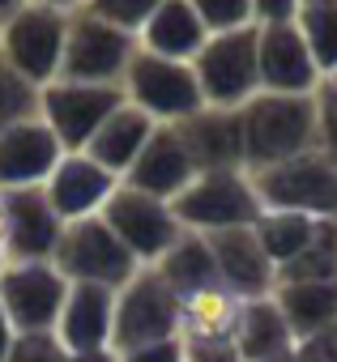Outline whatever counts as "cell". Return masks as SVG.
Returning a JSON list of instances; mask_svg holds the SVG:
<instances>
[{"label": "cell", "mask_w": 337, "mask_h": 362, "mask_svg": "<svg viewBox=\"0 0 337 362\" xmlns=\"http://www.w3.org/2000/svg\"><path fill=\"white\" fill-rule=\"evenodd\" d=\"M244 170H265L316 149V94H256L239 107Z\"/></svg>", "instance_id": "obj_1"}, {"label": "cell", "mask_w": 337, "mask_h": 362, "mask_svg": "<svg viewBox=\"0 0 337 362\" xmlns=\"http://www.w3.org/2000/svg\"><path fill=\"white\" fill-rule=\"evenodd\" d=\"M252 188L261 197V209L337 222V162L324 158L320 149L252 170Z\"/></svg>", "instance_id": "obj_2"}, {"label": "cell", "mask_w": 337, "mask_h": 362, "mask_svg": "<svg viewBox=\"0 0 337 362\" xmlns=\"http://www.w3.org/2000/svg\"><path fill=\"white\" fill-rule=\"evenodd\" d=\"M137 52V35L90 13L77 5L69 13V35H64V56H60V77L56 81H81V86H120L124 69Z\"/></svg>", "instance_id": "obj_3"}, {"label": "cell", "mask_w": 337, "mask_h": 362, "mask_svg": "<svg viewBox=\"0 0 337 362\" xmlns=\"http://www.w3.org/2000/svg\"><path fill=\"white\" fill-rule=\"evenodd\" d=\"M120 90H124V103L145 111L154 124H184L188 115H197L205 107L193 64L166 60V56H154L141 47L132 52Z\"/></svg>", "instance_id": "obj_4"}, {"label": "cell", "mask_w": 337, "mask_h": 362, "mask_svg": "<svg viewBox=\"0 0 337 362\" xmlns=\"http://www.w3.org/2000/svg\"><path fill=\"white\" fill-rule=\"evenodd\" d=\"M171 209H176L180 226L197 230V235L256 226V218L265 214L248 170H201L193 184L171 201Z\"/></svg>", "instance_id": "obj_5"}, {"label": "cell", "mask_w": 337, "mask_h": 362, "mask_svg": "<svg viewBox=\"0 0 337 362\" xmlns=\"http://www.w3.org/2000/svg\"><path fill=\"white\" fill-rule=\"evenodd\" d=\"M52 264L64 273L69 286H107L120 290L128 286L145 264L115 239V230L103 218H86V222H69Z\"/></svg>", "instance_id": "obj_6"}, {"label": "cell", "mask_w": 337, "mask_h": 362, "mask_svg": "<svg viewBox=\"0 0 337 362\" xmlns=\"http://www.w3.org/2000/svg\"><path fill=\"white\" fill-rule=\"evenodd\" d=\"M197 86L205 107H222V111H239L248 98L261 94V64H256V26L244 30H227V35H210L205 47L193 60Z\"/></svg>", "instance_id": "obj_7"}, {"label": "cell", "mask_w": 337, "mask_h": 362, "mask_svg": "<svg viewBox=\"0 0 337 362\" xmlns=\"http://www.w3.org/2000/svg\"><path fill=\"white\" fill-rule=\"evenodd\" d=\"M69 13L52 9V5H22L5 26H0V60L9 69H18L26 81H35L39 90L52 86L60 77Z\"/></svg>", "instance_id": "obj_8"}, {"label": "cell", "mask_w": 337, "mask_h": 362, "mask_svg": "<svg viewBox=\"0 0 337 362\" xmlns=\"http://www.w3.org/2000/svg\"><path fill=\"white\" fill-rule=\"evenodd\" d=\"M180 337V294L166 286L154 269H141L128 286L115 290V324H111V349H137L154 341Z\"/></svg>", "instance_id": "obj_9"}, {"label": "cell", "mask_w": 337, "mask_h": 362, "mask_svg": "<svg viewBox=\"0 0 337 362\" xmlns=\"http://www.w3.org/2000/svg\"><path fill=\"white\" fill-rule=\"evenodd\" d=\"M69 281L52 260H9L0 273V311L13 332H56Z\"/></svg>", "instance_id": "obj_10"}, {"label": "cell", "mask_w": 337, "mask_h": 362, "mask_svg": "<svg viewBox=\"0 0 337 362\" xmlns=\"http://www.w3.org/2000/svg\"><path fill=\"white\" fill-rule=\"evenodd\" d=\"M103 222L115 230V239H120L145 269L158 264V260L166 256V247L184 235V226H180L171 201H158V197L137 192V188H128V184L115 188V197H111L107 209H103Z\"/></svg>", "instance_id": "obj_11"}, {"label": "cell", "mask_w": 337, "mask_h": 362, "mask_svg": "<svg viewBox=\"0 0 337 362\" xmlns=\"http://www.w3.org/2000/svg\"><path fill=\"white\" fill-rule=\"evenodd\" d=\"M124 103L120 86H81V81H52L39 98V119L56 132L64 153H81L90 136L107 124V115Z\"/></svg>", "instance_id": "obj_12"}, {"label": "cell", "mask_w": 337, "mask_h": 362, "mask_svg": "<svg viewBox=\"0 0 337 362\" xmlns=\"http://www.w3.org/2000/svg\"><path fill=\"white\" fill-rule=\"evenodd\" d=\"M256 64L265 94H316L324 86V73L316 69L299 35V22L256 26Z\"/></svg>", "instance_id": "obj_13"}, {"label": "cell", "mask_w": 337, "mask_h": 362, "mask_svg": "<svg viewBox=\"0 0 337 362\" xmlns=\"http://www.w3.org/2000/svg\"><path fill=\"white\" fill-rule=\"evenodd\" d=\"M120 188V175H111L107 166H98L90 153H64L52 170V179L43 184L52 209L60 214V222H86V218H103L107 201Z\"/></svg>", "instance_id": "obj_14"}, {"label": "cell", "mask_w": 337, "mask_h": 362, "mask_svg": "<svg viewBox=\"0 0 337 362\" xmlns=\"http://www.w3.org/2000/svg\"><path fill=\"white\" fill-rule=\"evenodd\" d=\"M0 214H5V235H9V260H52L56 256L64 222L52 209L43 188H5L0 192Z\"/></svg>", "instance_id": "obj_15"}, {"label": "cell", "mask_w": 337, "mask_h": 362, "mask_svg": "<svg viewBox=\"0 0 337 362\" xmlns=\"http://www.w3.org/2000/svg\"><path fill=\"white\" fill-rule=\"evenodd\" d=\"M193 179H197V162L188 158V149H184L176 124H158V128L149 132V141L141 145L137 162L124 170L120 184H128V188H137V192H149V197H158V201H176V197L193 184Z\"/></svg>", "instance_id": "obj_16"}, {"label": "cell", "mask_w": 337, "mask_h": 362, "mask_svg": "<svg viewBox=\"0 0 337 362\" xmlns=\"http://www.w3.org/2000/svg\"><path fill=\"white\" fill-rule=\"evenodd\" d=\"M214 264H218V281L239 294V298H265L278 290V264L265 256L261 239L252 226H235V230H214L205 235Z\"/></svg>", "instance_id": "obj_17"}, {"label": "cell", "mask_w": 337, "mask_h": 362, "mask_svg": "<svg viewBox=\"0 0 337 362\" xmlns=\"http://www.w3.org/2000/svg\"><path fill=\"white\" fill-rule=\"evenodd\" d=\"M64 158V145L43 119H26L9 132H0V192L5 188H43L56 162Z\"/></svg>", "instance_id": "obj_18"}, {"label": "cell", "mask_w": 337, "mask_h": 362, "mask_svg": "<svg viewBox=\"0 0 337 362\" xmlns=\"http://www.w3.org/2000/svg\"><path fill=\"white\" fill-rule=\"evenodd\" d=\"M188 158L201 170H244V128H239V111H222V107H201L197 115H188L184 124H176Z\"/></svg>", "instance_id": "obj_19"}, {"label": "cell", "mask_w": 337, "mask_h": 362, "mask_svg": "<svg viewBox=\"0 0 337 362\" xmlns=\"http://www.w3.org/2000/svg\"><path fill=\"white\" fill-rule=\"evenodd\" d=\"M111 324H115V290L107 286H69L56 337L69 354H94L111 349Z\"/></svg>", "instance_id": "obj_20"}, {"label": "cell", "mask_w": 337, "mask_h": 362, "mask_svg": "<svg viewBox=\"0 0 337 362\" xmlns=\"http://www.w3.org/2000/svg\"><path fill=\"white\" fill-rule=\"evenodd\" d=\"M205 39H210V30H205V22L197 18V9L188 0H162L154 9V18L137 30L141 52H154V56H166V60H184V64L197 60Z\"/></svg>", "instance_id": "obj_21"}, {"label": "cell", "mask_w": 337, "mask_h": 362, "mask_svg": "<svg viewBox=\"0 0 337 362\" xmlns=\"http://www.w3.org/2000/svg\"><path fill=\"white\" fill-rule=\"evenodd\" d=\"M235 345L244 362H278L282 354H290L295 332L278 307L273 294L265 298H244L239 307V324H235Z\"/></svg>", "instance_id": "obj_22"}, {"label": "cell", "mask_w": 337, "mask_h": 362, "mask_svg": "<svg viewBox=\"0 0 337 362\" xmlns=\"http://www.w3.org/2000/svg\"><path fill=\"white\" fill-rule=\"evenodd\" d=\"M154 128H158V124H154L145 111H137L132 103H120V107L107 115V124L90 136V145H86L81 153H90L98 166H107L111 175L124 179V170L137 162V153H141V145L149 141Z\"/></svg>", "instance_id": "obj_23"}, {"label": "cell", "mask_w": 337, "mask_h": 362, "mask_svg": "<svg viewBox=\"0 0 337 362\" xmlns=\"http://www.w3.org/2000/svg\"><path fill=\"white\" fill-rule=\"evenodd\" d=\"M244 298L231 294L227 286H205L180 298V341H218L235 337Z\"/></svg>", "instance_id": "obj_24"}, {"label": "cell", "mask_w": 337, "mask_h": 362, "mask_svg": "<svg viewBox=\"0 0 337 362\" xmlns=\"http://www.w3.org/2000/svg\"><path fill=\"white\" fill-rule=\"evenodd\" d=\"M295 341L337 328V281H286L273 290Z\"/></svg>", "instance_id": "obj_25"}, {"label": "cell", "mask_w": 337, "mask_h": 362, "mask_svg": "<svg viewBox=\"0 0 337 362\" xmlns=\"http://www.w3.org/2000/svg\"><path fill=\"white\" fill-rule=\"evenodd\" d=\"M166 286H171L180 298L193 294V290H205V286H222L218 281V264H214V252L205 243V235L197 230H184L171 247H166V256L158 264H149Z\"/></svg>", "instance_id": "obj_26"}, {"label": "cell", "mask_w": 337, "mask_h": 362, "mask_svg": "<svg viewBox=\"0 0 337 362\" xmlns=\"http://www.w3.org/2000/svg\"><path fill=\"white\" fill-rule=\"evenodd\" d=\"M256 239H261V247H265V256L282 269L286 260H295L307 243H312V235H316V218H303V214H278V209H265L261 218H256Z\"/></svg>", "instance_id": "obj_27"}, {"label": "cell", "mask_w": 337, "mask_h": 362, "mask_svg": "<svg viewBox=\"0 0 337 362\" xmlns=\"http://www.w3.org/2000/svg\"><path fill=\"white\" fill-rule=\"evenodd\" d=\"M295 22L324 81L337 77V0H307V5H299Z\"/></svg>", "instance_id": "obj_28"}, {"label": "cell", "mask_w": 337, "mask_h": 362, "mask_svg": "<svg viewBox=\"0 0 337 362\" xmlns=\"http://www.w3.org/2000/svg\"><path fill=\"white\" fill-rule=\"evenodd\" d=\"M286 281H337V222H316L312 243L278 269V286Z\"/></svg>", "instance_id": "obj_29"}, {"label": "cell", "mask_w": 337, "mask_h": 362, "mask_svg": "<svg viewBox=\"0 0 337 362\" xmlns=\"http://www.w3.org/2000/svg\"><path fill=\"white\" fill-rule=\"evenodd\" d=\"M39 98L43 90L35 81H26L18 69L0 60V132H9L26 119H39Z\"/></svg>", "instance_id": "obj_30"}, {"label": "cell", "mask_w": 337, "mask_h": 362, "mask_svg": "<svg viewBox=\"0 0 337 362\" xmlns=\"http://www.w3.org/2000/svg\"><path fill=\"white\" fill-rule=\"evenodd\" d=\"M197 9V18L205 22L210 35H227V30H244V26H256L252 18V0H188Z\"/></svg>", "instance_id": "obj_31"}, {"label": "cell", "mask_w": 337, "mask_h": 362, "mask_svg": "<svg viewBox=\"0 0 337 362\" xmlns=\"http://www.w3.org/2000/svg\"><path fill=\"white\" fill-rule=\"evenodd\" d=\"M69 349L60 345L56 332H13L5 362H64Z\"/></svg>", "instance_id": "obj_32"}, {"label": "cell", "mask_w": 337, "mask_h": 362, "mask_svg": "<svg viewBox=\"0 0 337 362\" xmlns=\"http://www.w3.org/2000/svg\"><path fill=\"white\" fill-rule=\"evenodd\" d=\"M81 5L90 13H98V18H107V22H115V26H124V30L137 35L154 18V9L162 5V0H81Z\"/></svg>", "instance_id": "obj_33"}, {"label": "cell", "mask_w": 337, "mask_h": 362, "mask_svg": "<svg viewBox=\"0 0 337 362\" xmlns=\"http://www.w3.org/2000/svg\"><path fill=\"white\" fill-rule=\"evenodd\" d=\"M316 149L337 162V86L333 81L316 90Z\"/></svg>", "instance_id": "obj_34"}, {"label": "cell", "mask_w": 337, "mask_h": 362, "mask_svg": "<svg viewBox=\"0 0 337 362\" xmlns=\"http://www.w3.org/2000/svg\"><path fill=\"white\" fill-rule=\"evenodd\" d=\"M278 362H337V328H324L316 337H299L290 345V354H282Z\"/></svg>", "instance_id": "obj_35"}, {"label": "cell", "mask_w": 337, "mask_h": 362, "mask_svg": "<svg viewBox=\"0 0 337 362\" xmlns=\"http://www.w3.org/2000/svg\"><path fill=\"white\" fill-rule=\"evenodd\" d=\"M184 345V362H244L235 337H218V341H180Z\"/></svg>", "instance_id": "obj_36"}, {"label": "cell", "mask_w": 337, "mask_h": 362, "mask_svg": "<svg viewBox=\"0 0 337 362\" xmlns=\"http://www.w3.org/2000/svg\"><path fill=\"white\" fill-rule=\"evenodd\" d=\"M120 362H184V345H180V337L154 341V345H137V349H124Z\"/></svg>", "instance_id": "obj_37"}, {"label": "cell", "mask_w": 337, "mask_h": 362, "mask_svg": "<svg viewBox=\"0 0 337 362\" xmlns=\"http://www.w3.org/2000/svg\"><path fill=\"white\" fill-rule=\"evenodd\" d=\"M303 0H252V18L256 26H278V22H295Z\"/></svg>", "instance_id": "obj_38"}, {"label": "cell", "mask_w": 337, "mask_h": 362, "mask_svg": "<svg viewBox=\"0 0 337 362\" xmlns=\"http://www.w3.org/2000/svg\"><path fill=\"white\" fill-rule=\"evenodd\" d=\"M64 362H120L115 349H94V354H69Z\"/></svg>", "instance_id": "obj_39"}, {"label": "cell", "mask_w": 337, "mask_h": 362, "mask_svg": "<svg viewBox=\"0 0 337 362\" xmlns=\"http://www.w3.org/2000/svg\"><path fill=\"white\" fill-rule=\"evenodd\" d=\"M22 5H30V0H0V26H5V22H9Z\"/></svg>", "instance_id": "obj_40"}, {"label": "cell", "mask_w": 337, "mask_h": 362, "mask_svg": "<svg viewBox=\"0 0 337 362\" xmlns=\"http://www.w3.org/2000/svg\"><path fill=\"white\" fill-rule=\"evenodd\" d=\"M9 341H13V328H9L5 311H0V362H5V349H9Z\"/></svg>", "instance_id": "obj_41"}, {"label": "cell", "mask_w": 337, "mask_h": 362, "mask_svg": "<svg viewBox=\"0 0 337 362\" xmlns=\"http://www.w3.org/2000/svg\"><path fill=\"white\" fill-rule=\"evenodd\" d=\"M9 264V235H5V214H0V273Z\"/></svg>", "instance_id": "obj_42"}, {"label": "cell", "mask_w": 337, "mask_h": 362, "mask_svg": "<svg viewBox=\"0 0 337 362\" xmlns=\"http://www.w3.org/2000/svg\"><path fill=\"white\" fill-rule=\"evenodd\" d=\"M30 5H52V9H64V13H69V9L81 5V0H30Z\"/></svg>", "instance_id": "obj_43"}, {"label": "cell", "mask_w": 337, "mask_h": 362, "mask_svg": "<svg viewBox=\"0 0 337 362\" xmlns=\"http://www.w3.org/2000/svg\"><path fill=\"white\" fill-rule=\"evenodd\" d=\"M329 81H333V86H337V77H329Z\"/></svg>", "instance_id": "obj_44"}, {"label": "cell", "mask_w": 337, "mask_h": 362, "mask_svg": "<svg viewBox=\"0 0 337 362\" xmlns=\"http://www.w3.org/2000/svg\"><path fill=\"white\" fill-rule=\"evenodd\" d=\"M303 5H307V0H303Z\"/></svg>", "instance_id": "obj_45"}]
</instances>
